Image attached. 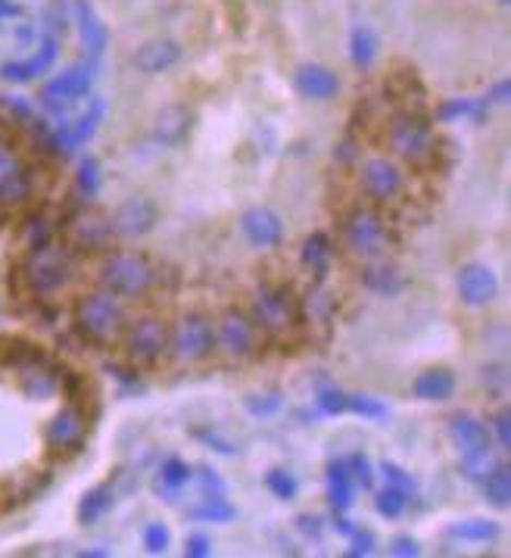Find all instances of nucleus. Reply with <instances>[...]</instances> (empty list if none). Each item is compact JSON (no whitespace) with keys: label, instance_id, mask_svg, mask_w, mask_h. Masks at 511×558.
<instances>
[{"label":"nucleus","instance_id":"79ce46f5","mask_svg":"<svg viewBox=\"0 0 511 558\" xmlns=\"http://www.w3.org/2000/svg\"><path fill=\"white\" fill-rule=\"evenodd\" d=\"M346 412H353V415H365V418H384L387 415V405L378 400H372V397H358V393H350V402H346Z\"/></svg>","mask_w":511,"mask_h":558},{"label":"nucleus","instance_id":"603ef678","mask_svg":"<svg viewBox=\"0 0 511 558\" xmlns=\"http://www.w3.org/2000/svg\"><path fill=\"white\" fill-rule=\"evenodd\" d=\"M492 427H496L499 447L509 449L511 447V415H509V409H502V412L496 415V422H492Z\"/></svg>","mask_w":511,"mask_h":558},{"label":"nucleus","instance_id":"a19ab883","mask_svg":"<svg viewBox=\"0 0 511 558\" xmlns=\"http://www.w3.org/2000/svg\"><path fill=\"white\" fill-rule=\"evenodd\" d=\"M78 191L88 194V197H94L100 191V162L94 157H85L82 166H78Z\"/></svg>","mask_w":511,"mask_h":558},{"label":"nucleus","instance_id":"a878e982","mask_svg":"<svg viewBox=\"0 0 511 558\" xmlns=\"http://www.w3.org/2000/svg\"><path fill=\"white\" fill-rule=\"evenodd\" d=\"M353 493H356V481L350 474V462L337 459L328 465V496H331L333 512H346L353 506Z\"/></svg>","mask_w":511,"mask_h":558},{"label":"nucleus","instance_id":"473e14b6","mask_svg":"<svg viewBox=\"0 0 511 558\" xmlns=\"http://www.w3.org/2000/svg\"><path fill=\"white\" fill-rule=\"evenodd\" d=\"M378 35L368 28V25H358L353 28V38H350V57H353V63L356 69H368L375 63V57H378Z\"/></svg>","mask_w":511,"mask_h":558},{"label":"nucleus","instance_id":"4468645a","mask_svg":"<svg viewBox=\"0 0 511 558\" xmlns=\"http://www.w3.org/2000/svg\"><path fill=\"white\" fill-rule=\"evenodd\" d=\"M219 343L228 356L246 359L256 350V325L241 310H228L219 322Z\"/></svg>","mask_w":511,"mask_h":558},{"label":"nucleus","instance_id":"393cba45","mask_svg":"<svg viewBox=\"0 0 511 558\" xmlns=\"http://www.w3.org/2000/svg\"><path fill=\"white\" fill-rule=\"evenodd\" d=\"M75 20H78V38L88 53H104L107 47V25L100 23V16L94 13L88 0H75Z\"/></svg>","mask_w":511,"mask_h":558},{"label":"nucleus","instance_id":"6e6d98bb","mask_svg":"<svg viewBox=\"0 0 511 558\" xmlns=\"http://www.w3.org/2000/svg\"><path fill=\"white\" fill-rule=\"evenodd\" d=\"M296 527L303 531L306 536H318L321 534V518H312V514H300L296 518Z\"/></svg>","mask_w":511,"mask_h":558},{"label":"nucleus","instance_id":"5fc2aeb1","mask_svg":"<svg viewBox=\"0 0 511 558\" xmlns=\"http://www.w3.org/2000/svg\"><path fill=\"white\" fill-rule=\"evenodd\" d=\"M194 437L206 440V444H209V449H219V452H224V456H234V452H238V447L224 444L222 437H216V434H206V430H194Z\"/></svg>","mask_w":511,"mask_h":558},{"label":"nucleus","instance_id":"f03ea898","mask_svg":"<svg viewBox=\"0 0 511 558\" xmlns=\"http://www.w3.org/2000/svg\"><path fill=\"white\" fill-rule=\"evenodd\" d=\"M20 278L28 291L47 296V293L60 291L72 278V256H69L66 246H57L50 241L35 244L20 266Z\"/></svg>","mask_w":511,"mask_h":558},{"label":"nucleus","instance_id":"2f4dec72","mask_svg":"<svg viewBox=\"0 0 511 558\" xmlns=\"http://www.w3.org/2000/svg\"><path fill=\"white\" fill-rule=\"evenodd\" d=\"M234 514H238V509L224 496H206V502L194 506L187 512V518L191 521H203V524H228V521H234Z\"/></svg>","mask_w":511,"mask_h":558},{"label":"nucleus","instance_id":"0eeeda50","mask_svg":"<svg viewBox=\"0 0 511 558\" xmlns=\"http://www.w3.org/2000/svg\"><path fill=\"white\" fill-rule=\"evenodd\" d=\"M169 347L184 362H200L216 353V328L203 313H187L169 335Z\"/></svg>","mask_w":511,"mask_h":558},{"label":"nucleus","instance_id":"4c0bfd02","mask_svg":"<svg viewBox=\"0 0 511 558\" xmlns=\"http://www.w3.org/2000/svg\"><path fill=\"white\" fill-rule=\"evenodd\" d=\"M375 506H378V512L384 514V518H400V514L405 512V506H409V493L387 484V490L378 493Z\"/></svg>","mask_w":511,"mask_h":558},{"label":"nucleus","instance_id":"a211bd4d","mask_svg":"<svg viewBox=\"0 0 511 558\" xmlns=\"http://www.w3.org/2000/svg\"><path fill=\"white\" fill-rule=\"evenodd\" d=\"M66 238L69 244L78 250H97V246H107V241L112 238V225L100 213H78L66 225Z\"/></svg>","mask_w":511,"mask_h":558},{"label":"nucleus","instance_id":"6e6552de","mask_svg":"<svg viewBox=\"0 0 511 558\" xmlns=\"http://www.w3.org/2000/svg\"><path fill=\"white\" fill-rule=\"evenodd\" d=\"M169 335H172V331L166 328L162 318H156V315H141V318H134L132 325H129V331H125V353H129L134 362L150 365V362H156V359L169 350Z\"/></svg>","mask_w":511,"mask_h":558},{"label":"nucleus","instance_id":"58836bf2","mask_svg":"<svg viewBox=\"0 0 511 558\" xmlns=\"http://www.w3.org/2000/svg\"><path fill=\"white\" fill-rule=\"evenodd\" d=\"M492 469H496V462H492L489 449H484V452H471V456L462 459V474H465L467 481H484Z\"/></svg>","mask_w":511,"mask_h":558},{"label":"nucleus","instance_id":"864d4df0","mask_svg":"<svg viewBox=\"0 0 511 558\" xmlns=\"http://www.w3.org/2000/svg\"><path fill=\"white\" fill-rule=\"evenodd\" d=\"M278 405H281V400H278L275 393H271L268 400H263V397H250V400H246V409H250L253 415H271Z\"/></svg>","mask_w":511,"mask_h":558},{"label":"nucleus","instance_id":"3c124183","mask_svg":"<svg viewBox=\"0 0 511 558\" xmlns=\"http://www.w3.org/2000/svg\"><path fill=\"white\" fill-rule=\"evenodd\" d=\"M390 553L400 558H415V556H422V546H418L412 536H393V543H390Z\"/></svg>","mask_w":511,"mask_h":558},{"label":"nucleus","instance_id":"72a5a7b5","mask_svg":"<svg viewBox=\"0 0 511 558\" xmlns=\"http://www.w3.org/2000/svg\"><path fill=\"white\" fill-rule=\"evenodd\" d=\"M484 490H487V502L496 509H509L511 506V469L509 465H496L484 477Z\"/></svg>","mask_w":511,"mask_h":558},{"label":"nucleus","instance_id":"dca6fc26","mask_svg":"<svg viewBox=\"0 0 511 558\" xmlns=\"http://www.w3.org/2000/svg\"><path fill=\"white\" fill-rule=\"evenodd\" d=\"M455 284H459V296H462V303H467V306H487V303H492L496 291H499L492 268L480 266V263L462 266Z\"/></svg>","mask_w":511,"mask_h":558},{"label":"nucleus","instance_id":"f8f14e48","mask_svg":"<svg viewBox=\"0 0 511 558\" xmlns=\"http://www.w3.org/2000/svg\"><path fill=\"white\" fill-rule=\"evenodd\" d=\"M100 116H104V104L100 100H94L88 110L82 112L78 119H72L66 125H60L57 132L47 137V144H50V150L53 154H60V157H69L72 150H78L82 144H88L94 132H97V125H100Z\"/></svg>","mask_w":511,"mask_h":558},{"label":"nucleus","instance_id":"6ab92c4d","mask_svg":"<svg viewBox=\"0 0 511 558\" xmlns=\"http://www.w3.org/2000/svg\"><path fill=\"white\" fill-rule=\"evenodd\" d=\"M57 53H60L57 38H53V35H45L35 57H28L23 63H3V66H0V78H3V82H16V85L32 82L35 75H41V72H47V69L53 66Z\"/></svg>","mask_w":511,"mask_h":558},{"label":"nucleus","instance_id":"09e8293b","mask_svg":"<svg viewBox=\"0 0 511 558\" xmlns=\"http://www.w3.org/2000/svg\"><path fill=\"white\" fill-rule=\"evenodd\" d=\"M350 539H353V546L346 549V556L350 558L372 556V553H375V534H372V531H353Z\"/></svg>","mask_w":511,"mask_h":558},{"label":"nucleus","instance_id":"4be33fe9","mask_svg":"<svg viewBox=\"0 0 511 558\" xmlns=\"http://www.w3.org/2000/svg\"><path fill=\"white\" fill-rule=\"evenodd\" d=\"M181 60V47L169 38H156V41H147L134 50V66L147 75H156V72H166L172 69Z\"/></svg>","mask_w":511,"mask_h":558},{"label":"nucleus","instance_id":"13d9d810","mask_svg":"<svg viewBox=\"0 0 511 558\" xmlns=\"http://www.w3.org/2000/svg\"><path fill=\"white\" fill-rule=\"evenodd\" d=\"M356 141H343L340 147H337V159H343V162H350V159H356Z\"/></svg>","mask_w":511,"mask_h":558},{"label":"nucleus","instance_id":"2eb2a0df","mask_svg":"<svg viewBox=\"0 0 511 558\" xmlns=\"http://www.w3.org/2000/svg\"><path fill=\"white\" fill-rule=\"evenodd\" d=\"M20 372V387H23L25 397H32V400H47V397H53L57 390H60V368H53L50 362H47L41 353L35 359H28L25 365L16 368Z\"/></svg>","mask_w":511,"mask_h":558},{"label":"nucleus","instance_id":"cd10ccee","mask_svg":"<svg viewBox=\"0 0 511 558\" xmlns=\"http://www.w3.org/2000/svg\"><path fill=\"white\" fill-rule=\"evenodd\" d=\"M455 393V375L443 368V365H437V368H427L422 372L418 378H415V397H422V400L430 402H440L449 400Z\"/></svg>","mask_w":511,"mask_h":558},{"label":"nucleus","instance_id":"5701e85b","mask_svg":"<svg viewBox=\"0 0 511 558\" xmlns=\"http://www.w3.org/2000/svg\"><path fill=\"white\" fill-rule=\"evenodd\" d=\"M296 90L309 100H331L340 90V78L328 66H300L296 69Z\"/></svg>","mask_w":511,"mask_h":558},{"label":"nucleus","instance_id":"8fccbe9b","mask_svg":"<svg viewBox=\"0 0 511 558\" xmlns=\"http://www.w3.org/2000/svg\"><path fill=\"white\" fill-rule=\"evenodd\" d=\"M212 553V543H209V536L194 534L187 536V543H184V556L187 558H206Z\"/></svg>","mask_w":511,"mask_h":558},{"label":"nucleus","instance_id":"49530a36","mask_svg":"<svg viewBox=\"0 0 511 558\" xmlns=\"http://www.w3.org/2000/svg\"><path fill=\"white\" fill-rule=\"evenodd\" d=\"M191 477H194V481L200 484V490L206 493V496H224V481L212 469L200 465V469L194 471Z\"/></svg>","mask_w":511,"mask_h":558},{"label":"nucleus","instance_id":"c03bdc74","mask_svg":"<svg viewBox=\"0 0 511 558\" xmlns=\"http://www.w3.org/2000/svg\"><path fill=\"white\" fill-rule=\"evenodd\" d=\"M350 462V474H353V481H356L358 487H365V490H372L375 487V471H372V462L362 456V452H356L353 459H346Z\"/></svg>","mask_w":511,"mask_h":558},{"label":"nucleus","instance_id":"39448f33","mask_svg":"<svg viewBox=\"0 0 511 558\" xmlns=\"http://www.w3.org/2000/svg\"><path fill=\"white\" fill-rule=\"evenodd\" d=\"M119 325H122V310L115 303V293L94 291L75 303V328L85 340L104 343L119 331Z\"/></svg>","mask_w":511,"mask_h":558},{"label":"nucleus","instance_id":"c756f323","mask_svg":"<svg viewBox=\"0 0 511 558\" xmlns=\"http://www.w3.org/2000/svg\"><path fill=\"white\" fill-rule=\"evenodd\" d=\"M489 100H477V97H455V100H446L443 107L437 110L440 122H455V119H474V122H484L487 119Z\"/></svg>","mask_w":511,"mask_h":558},{"label":"nucleus","instance_id":"c85d7f7f","mask_svg":"<svg viewBox=\"0 0 511 558\" xmlns=\"http://www.w3.org/2000/svg\"><path fill=\"white\" fill-rule=\"evenodd\" d=\"M112 502H115V493H112V484H100V487H94L82 496V502H78V521L82 524H97L104 514L110 512Z\"/></svg>","mask_w":511,"mask_h":558},{"label":"nucleus","instance_id":"7ed1b4c3","mask_svg":"<svg viewBox=\"0 0 511 558\" xmlns=\"http://www.w3.org/2000/svg\"><path fill=\"white\" fill-rule=\"evenodd\" d=\"M387 141L393 147V154L402 157L412 166H424L437 154V137L430 122L418 116V112H400L393 116L390 129H387Z\"/></svg>","mask_w":511,"mask_h":558},{"label":"nucleus","instance_id":"9d476101","mask_svg":"<svg viewBox=\"0 0 511 558\" xmlns=\"http://www.w3.org/2000/svg\"><path fill=\"white\" fill-rule=\"evenodd\" d=\"M94 82V72L88 66H72L66 72H60L57 78H50L45 88H41V104L50 112H66L75 100H82L90 90Z\"/></svg>","mask_w":511,"mask_h":558},{"label":"nucleus","instance_id":"de8ad7c7","mask_svg":"<svg viewBox=\"0 0 511 558\" xmlns=\"http://www.w3.org/2000/svg\"><path fill=\"white\" fill-rule=\"evenodd\" d=\"M380 471H384V477H387V484H390V487H400V490L405 493H415V487H418V484H415V477H412V474H405V471H402L400 465H393V462H384Z\"/></svg>","mask_w":511,"mask_h":558},{"label":"nucleus","instance_id":"052dcab7","mask_svg":"<svg viewBox=\"0 0 511 558\" xmlns=\"http://www.w3.org/2000/svg\"><path fill=\"white\" fill-rule=\"evenodd\" d=\"M337 531H340V534H353V531H356V527H353V524H350V521H346V518H337Z\"/></svg>","mask_w":511,"mask_h":558},{"label":"nucleus","instance_id":"f704fd0d","mask_svg":"<svg viewBox=\"0 0 511 558\" xmlns=\"http://www.w3.org/2000/svg\"><path fill=\"white\" fill-rule=\"evenodd\" d=\"M300 259H303V266L309 268V271H325L328 263H331V241L325 238V234H309L306 238V244H303V253H300Z\"/></svg>","mask_w":511,"mask_h":558},{"label":"nucleus","instance_id":"f3484780","mask_svg":"<svg viewBox=\"0 0 511 558\" xmlns=\"http://www.w3.org/2000/svg\"><path fill=\"white\" fill-rule=\"evenodd\" d=\"M35 194V175L16 159L10 169L0 172V213H16Z\"/></svg>","mask_w":511,"mask_h":558},{"label":"nucleus","instance_id":"e433bc0d","mask_svg":"<svg viewBox=\"0 0 511 558\" xmlns=\"http://www.w3.org/2000/svg\"><path fill=\"white\" fill-rule=\"evenodd\" d=\"M365 284L378 293H397L402 288V278L397 275V268L372 266L365 271Z\"/></svg>","mask_w":511,"mask_h":558},{"label":"nucleus","instance_id":"bb28decb","mask_svg":"<svg viewBox=\"0 0 511 558\" xmlns=\"http://www.w3.org/2000/svg\"><path fill=\"white\" fill-rule=\"evenodd\" d=\"M191 465H184L181 459H166L162 462V469H159V474H156L154 481V490L159 499H179V493L191 484Z\"/></svg>","mask_w":511,"mask_h":558},{"label":"nucleus","instance_id":"412c9836","mask_svg":"<svg viewBox=\"0 0 511 558\" xmlns=\"http://www.w3.org/2000/svg\"><path fill=\"white\" fill-rule=\"evenodd\" d=\"M241 228H244L246 241L256 246H278L281 244V238H284V225H281V219H278L271 209H263V206L246 209L244 219H241Z\"/></svg>","mask_w":511,"mask_h":558},{"label":"nucleus","instance_id":"b1692460","mask_svg":"<svg viewBox=\"0 0 511 558\" xmlns=\"http://www.w3.org/2000/svg\"><path fill=\"white\" fill-rule=\"evenodd\" d=\"M449 437L452 444L462 449V456H471V452H484L489 449V430L484 422L471 418V415H455L449 422Z\"/></svg>","mask_w":511,"mask_h":558},{"label":"nucleus","instance_id":"37998d69","mask_svg":"<svg viewBox=\"0 0 511 558\" xmlns=\"http://www.w3.org/2000/svg\"><path fill=\"white\" fill-rule=\"evenodd\" d=\"M346 402H350V393H343V390H337V387L318 390V409L328 412V415H343V412H346Z\"/></svg>","mask_w":511,"mask_h":558},{"label":"nucleus","instance_id":"1a4fd4ad","mask_svg":"<svg viewBox=\"0 0 511 558\" xmlns=\"http://www.w3.org/2000/svg\"><path fill=\"white\" fill-rule=\"evenodd\" d=\"M88 437V415L78 405H66L60 409L50 422H47L45 440L53 456H72L85 447Z\"/></svg>","mask_w":511,"mask_h":558},{"label":"nucleus","instance_id":"423d86ee","mask_svg":"<svg viewBox=\"0 0 511 558\" xmlns=\"http://www.w3.org/2000/svg\"><path fill=\"white\" fill-rule=\"evenodd\" d=\"M343 234H346V244L356 256H365V259H375L380 256L387 244H390V234H387V222L380 216L378 209H368V206H358L346 216V225H343Z\"/></svg>","mask_w":511,"mask_h":558},{"label":"nucleus","instance_id":"bf43d9fd","mask_svg":"<svg viewBox=\"0 0 511 558\" xmlns=\"http://www.w3.org/2000/svg\"><path fill=\"white\" fill-rule=\"evenodd\" d=\"M0 16H20V7L13 0H0Z\"/></svg>","mask_w":511,"mask_h":558},{"label":"nucleus","instance_id":"c9c22d12","mask_svg":"<svg viewBox=\"0 0 511 558\" xmlns=\"http://www.w3.org/2000/svg\"><path fill=\"white\" fill-rule=\"evenodd\" d=\"M41 353L35 343H25V340H0V362L3 365H10V368H20V365H25L28 359H35Z\"/></svg>","mask_w":511,"mask_h":558},{"label":"nucleus","instance_id":"a18cd8bd","mask_svg":"<svg viewBox=\"0 0 511 558\" xmlns=\"http://www.w3.org/2000/svg\"><path fill=\"white\" fill-rule=\"evenodd\" d=\"M144 546H147V553H166L169 549V531H166V524H147L144 527Z\"/></svg>","mask_w":511,"mask_h":558},{"label":"nucleus","instance_id":"20e7f679","mask_svg":"<svg viewBox=\"0 0 511 558\" xmlns=\"http://www.w3.org/2000/svg\"><path fill=\"white\" fill-rule=\"evenodd\" d=\"M156 271L150 266L147 256L141 253H112L107 256V263L100 268V281L104 288L115 296H144V293L154 288Z\"/></svg>","mask_w":511,"mask_h":558},{"label":"nucleus","instance_id":"7c9ffc66","mask_svg":"<svg viewBox=\"0 0 511 558\" xmlns=\"http://www.w3.org/2000/svg\"><path fill=\"white\" fill-rule=\"evenodd\" d=\"M446 534L452 539H465V543H489L499 536V524L484 521V518H467V521H455Z\"/></svg>","mask_w":511,"mask_h":558},{"label":"nucleus","instance_id":"ea45409f","mask_svg":"<svg viewBox=\"0 0 511 558\" xmlns=\"http://www.w3.org/2000/svg\"><path fill=\"white\" fill-rule=\"evenodd\" d=\"M266 487L275 493L278 499H284V502H288V499L296 496V477L284 469H271L266 474Z\"/></svg>","mask_w":511,"mask_h":558},{"label":"nucleus","instance_id":"9b49d317","mask_svg":"<svg viewBox=\"0 0 511 558\" xmlns=\"http://www.w3.org/2000/svg\"><path fill=\"white\" fill-rule=\"evenodd\" d=\"M358 175H362V187H365V194H368V197H375V201H380V203L400 197L402 184H405L400 166L387 157L365 159Z\"/></svg>","mask_w":511,"mask_h":558},{"label":"nucleus","instance_id":"f257e3e1","mask_svg":"<svg viewBox=\"0 0 511 558\" xmlns=\"http://www.w3.org/2000/svg\"><path fill=\"white\" fill-rule=\"evenodd\" d=\"M253 325L256 331L275 337V340H284V337L296 335L300 325H303V310H300V300L293 296L290 288L281 284H266L256 303H253Z\"/></svg>","mask_w":511,"mask_h":558},{"label":"nucleus","instance_id":"aec40b11","mask_svg":"<svg viewBox=\"0 0 511 558\" xmlns=\"http://www.w3.org/2000/svg\"><path fill=\"white\" fill-rule=\"evenodd\" d=\"M191 125H194V112L187 110L184 104H169V107H162V110L156 112L154 134L159 144L179 147L181 141L191 134Z\"/></svg>","mask_w":511,"mask_h":558},{"label":"nucleus","instance_id":"4d7b16f0","mask_svg":"<svg viewBox=\"0 0 511 558\" xmlns=\"http://www.w3.org/2000/svg\"><path fill=\"white\" fill-rule=\"evenodd\" d=\"M509 90H511V85H509V78H502V82H499V85H496V88L489 90V104H509Z\"/></svg>","mask_w":511,"mask_h":558},{"label":"nucleus","instance_id":"ddd939ff","mask_svg":"<svg viewBox=\"0 0 511 558\" xmlns=\"http://www.w3.org/2000/svg\"><path fill=\"white\" fill-rule=\"evenodd\" d=\"M156 219H159V209L150 197H129L125 203L115 206L112 213V234H122V238H141L147 231H154Z\"/></svg>","mask_w":511,"mask_h":558},{"label":"nucleus","instance_id":"680f3d73","mask_svg":"<svg viewBox=\"0 0 511 558\" xmlns=\"http://www.w3.org/2000/svg\"><path fill=\"white\" fill-rule=\"evenodd\" d=\"M499 3H511V0H499Z\"/></svg>","mask_w":511,"mask_h":558}]
</instances>
